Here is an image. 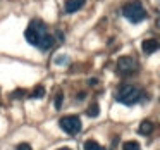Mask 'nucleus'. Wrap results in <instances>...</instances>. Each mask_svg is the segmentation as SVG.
Masks as SVG:
<instances>
[{
	"label": "nucleus",
	"mask_w": 160,
	"mask_h": 150,
	"mask_svg": "<svg viewBox=\"0 0 160 150\" xmlns=\"http://www.w3.org/2000/svg\"><path fill=\"white\" fill-rule=\"evenodd\" d=\"M24 36H26V40H28L31 45H36L38 49H42V50H50L52 45L55 43L53 36L50 35L48 29H47L45 23H42V21H31L29 23Z\"/></svg>",
	"instance_id": "f257e3e1"
},
{
	"label": "nucleus",
	"mask_w": 160,
	"mask_h": 150,
	"mask_svg": "<svg viewBox=\"0 0 160 150\" xmlns=\"http://www.w3.org/2000/svg\"><path fill=\"white\" fill-rule=\"evenodd\" d=\"M141 90L136 86H132V85H122L121 88H119L117 91V102H121V104L124 105H134L138 104L139 100H141Z\"/></svg>",
	"instance_id": "f03ea898"
},
{
	"label": "nucleus",
	"mask_w": 160,
	"mask_h": 150,
	"mask_svg": "<svg viewBox=\"0 0 160 150\" xmlns=\"http://www.w3.org/2000/svg\"><path fill=\"white\" fill-rule=\"evenodd\" d=\"M122 14H124V18L128 19V21H131V23H141L143 19L146 18L145 9H143L141 2H138V0H134V2H131V4H128V5H124Z\"/></svg>",
	"instance_id": "7ed1b4c3"
},
{
	"label": "nucleus",
	"mask_w": 160,
	"mask_h": 150,
	"mask_svg": "<svg viewBox=\"0 0 160 150\" xmlns=\"http://www.w3.org/2000/svg\"><path fill=\"white\" fill-rule=\"evenodd\" d=\"M138 71V60L132 59V57H121L117 60V73L122 76H131Z\"/></svg>",
	"instance_id": "20e7f679"
},
{
	"label": "nucleus",
	"mask_w": 160,
	"mask_h": 150,
	"mask_svg": "<svg viewBox=\"0 0 160 150\" xmlns=\"http://www.w3.org/2000/svg\"><path fill=\"white\" fill-rule=\"evenodd\" d=\"M60 128L69 135H78L81 131V119L78 116H64L59 121Z\"/></svg>",
	"instance_id": "39448f33"
},
{
	"label": "nucleus",
	"mask_w": 160,
	"mask_h": 150,
	"mask_svg": "<svg viewBox=\"0 0 160 150\" xmlns=\"http://www.w3.org/2000/svg\"><path fill=\"white\" fill-rule=\"evenodd\" d=\"M84 5V0H67L66 2V12L67 14H72V12L79 11Z\"/></svg>",
	"instance_id": "423d86ee"
},
{
	"label": "nucleus",
	"mask_w": 160,
	"mask_h": 150,
	"mask_svg": "<svg viewBox=\"0 0 160 150\" xmlns=\"http://www.w3.org/2000/svg\"><path fill=\"white\" fill-rule=\"evenodd\" d=\"M143 52L145 54H153V52H157V50H158V42H157V40H145V42H143Z\"/></svg>",
	"instance_id": "0eeeda50"
},
{
	"label": "nucleus",
	"mask_w": 160,
	"mask_h": 150,
	"mask_svg": "<svg viewBox=\"0 0 160 150\" xmlns=\"http://www.w3.org/2000/svg\"><path fill=\"white\" fill-rule=\"evenodd\" d=\"M152 131H153V124L150 121H143L141 124H139V133H141V135H150Z\"/></svg>",
	"instance_id": "6e6552de"
},
{
	"label": "nucleus",
	"mask_w": 160,
	"mask_h": 150,
	"mask_svg": "<svg viewBox=\"0 0 160 150\" xmlns=\"http://www.w3.org/2000/svg\"><path fill=\"white\" fill-rule=\"evenodd\" d=\"M84 150H105L100 143H97L95 140H86L84 142Z\"/></svg>",
	"instance_id": "1a4fd4ad"
},
{
	"label": "nucleus",
	"mask_w": 160,
	"mask_h": 150,
	"mask_svg": "<svg viewBox=\"0 0 160 150\" xmlns=\"http://www.w3.org/2000/svg\"><path fill=\"white\" fill-rule=\"evenodd\" d=\"M122 150H141V147L138 142H126L122 145Z\"/></svg>",
	"instance_id": "9d476101"
},
{
	"label": "nucleus",
	"mask_w": 160,
	"mask_h": 150,
	"mask_svg": "<svg viewBox=\"0 0 160 150\" xmlns=\"http://www.w3.org/2000/svg\"><path fill=\"white\" fill-rule=\"evenodd\" d=\"M98 114H100V109H98L97 104H93L90 109H88V116H90V117H97Z\"/></svg>",
	"instance_id": "9b49d317"
},
{
	"label": "nucleus",
	"mask_w": 160,
	"mask_h": 150,
	"mask_svg": "<svg viewBox=\"0 0 160 150\" xmlns=\"http://www.w3.org/2000/svg\"><path fill=\"white\" fill-rule=\"evenodd\" d=\"M43 95H45V88H43V86H38L35 91H33L31 97H33V98H42Z\"/></svg>",
	"instance_id": "f8f14e48"
},
{
	"label": "nucleus",
	"mask_w": 160,
	"mask_h": 150,
	"mask_svg": "<svg viewBox=\"0 0 160 150\" xmlns=\"http://www.w3.org/2000/svg\"><path fill=\"white\" fill-rule=\"evenodd\" d=\"M67 62V55H57L55 64H66Z\"/></svg>",
	"instance_id": "ddd939ff"
},
{
	"label": "nucleus",
	"mask_w": 160,
	"mask_h": 150,
	"mask_svg": "<svg viewBox=\"0 0 160 150\" xmlns=\"http://www.w3.org/2000/svg\"><path fill=\"white\" fill-rule=\"evenodd\" d=\"M60 105H62V93L57 95V100H55V107H57V109H60Z\"/></svg>",
	"instance_id": "4468645a"
},
{
	"label": "nucleus",
	"mask_w": 160,
	"mask_h": 150,
	"mask_svg": "<svg viewBox=\"0 0 160 150\" xmlns=\"http://www.w3.org/2000/svg\"><path fill=\"white\" fill-rule=\"evenodd\" d=\"M18 150H31V147L28 143H21V145H18Z\"/></svg>",
	"instance_id": "2eb2a0df"
},
{
	"label": "nucleus",
	"mask_w": 160,
	"mask_h": 150,
	"mask_svg": "<svg viewBox=\"0 0 160 150\" xmlns=\"http://www.w3.org/2000/svg\"><path fill=\"white\" fill-rule=\"evenodd\" d=\"M59 150H71V148H67V147H64V148H59Z\"/></svg>",
	"instance_id": "dca6fc26"
}]
</instances>
